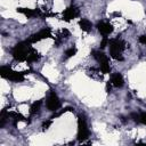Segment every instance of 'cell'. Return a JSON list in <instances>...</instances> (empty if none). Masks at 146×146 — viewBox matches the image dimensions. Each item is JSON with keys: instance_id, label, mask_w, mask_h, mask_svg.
Masks as SVG:
<instances>
[{"instance_id": "cell-1", "label": "cell", "mask_w": 146, "mask_h": 146, "mask_svg": "<svg viewBox=\"0 0 146 146\" xmlns=\"http://www.w3.org/2000/svg\"><path fill=\"white\" fill-rule=\"evenodd\" d=\"M32 50H33V48L30 46V42H19L15 46V48L13 50V57L19 62L27 60Z\"/></svg>"}, {"instance_id": "cell-2", "label": "cell", "mask_w": 146, "mask_h": 146, "mask_svg": "<svg viewBox=\"0 0 146 146\" xmlns=\"http://www.w3.org/2000/svg\"><path fill=\"white\" fill-rule=\"evenodd\" d=\"M125 48V43L122 40L115 39L110 41V55L116 60H123L122 52Z\"/></svg>"}, {"instance_id": "cell-3", "label": "cell", "mask_w": 146, "mask_h": 146, "mask_svg": "<svg viewBox=\"0 0 146 146\" xmlns=\"http://www.w3.org/2000/svg\"><path fill=\"white\" fill-rule=\"evenodd\" d=\"M0 74L2 78L10 80V81H14V82H21L24 80V73L23 72H16V71H13L11 68L6 67V66H2L0 68Z\"/></svg>"}, {"instance_id": "cell-4", "label": "cell", "mask_w": 146, "mask_h": 146, "mask_svg": "<svg viewBox=\"0 0 146 146\" xmlns=\"http://www.w3.org/2000/svg\"><path fill=\"white\" fill-rule=\"evenodd\" d=\"M89 129L87 121L83 115H79L78 117V139L79 140H86L89 137Z\"/></svg>"}, {"instance_id": "cell-5", "label": "cell", "mask_w": 146, "mask_h": 146, "mask_svg": "<svg viewBox=\"0 0 146 146\" xmlns=\"http://www.w3.org/2000/svg\"><path fill=\"white\" fill-rule=\"evenodd\" d=\"M92 56L99 63L100 65V70L103 73H108L111 67H110V64H108V59L106 57V55L102 51H98V50H94L92 51Z\"/></svg>"}, {"instance_id": "cell-6", "label": "cell", "mask_w": 146, "mask_h": 146, "mask_svg": "<svg viewBox=\"0 0 146 146\" xmlns=\"http://www.w3.org/2000/svg\"><path fill=\"white\" fill-rule=\"evenodd\" d=\"M47 107L49 111H57L60 107V102L59 98L57 97V95L55 92H50L48 98H47Z\"/></svg>"}, {"instance_id": "cell-7", "label": "cell", "mask_w": 146, "mask_h": 146, "mask_svg": "<svg viewBox=\"0 0 146 146\" xmlns=\"http://www.w3.org/2000/svg\"><path fill=\"white\" fill-rule=\"evenodd\" d=\"M50 36H51V32L49 30L44 29V30H41L38 33L31 35L30 39H29V42L30 43H35V42H38V41H40L42 39H47V38H50Z\"/></svg>"}, {"instance_id": "cell-8", "label": "cell", "mask_w": 146, "mask_h": 146, "mask_svg": "<svg viewBox=\"0 0 146 146\" xmlns=\"http://www.w3.org/2000/svg\"><path fill=\"white\" fill-rule=\"evenodd\" d=\"M78 15H79V9L74 6H72V7H68L67 9H65V11L63 13V19L66 22H70L71 19L75 18Z\"/></svg>"}, {"instance_id": "cell-9", "label": "cell", "mask_w": 146, "mask_h": 146, "mask_svg": "<svg viewBox=\"0 0 146 146\" xmlns=\"http://www.w3.org/2000/svg\"><path fill=\"white\" fill-rule=\"evenodd\" d=\"M97 27H98V31L103 34V35H108L110 33L113 32V26L110 24V23H106V22H100L97 24Z\"/></svg>"}, {"instance_id": "cell-10", "label": "cell", "mask_w": 146, "mask_h": 146, "mask_svg": "<svg viewBox=\"0 0 146 146\" xmlns=\"http://www.w3.org/2000/svg\"><path fill=\"white\" fill-rule=\"evenodd\" d=\"M111 83H112L114 87H116V88L122 87L123 83H124L123 76H122L120 73H114V74H112V76H111Z\"/></svg>"}, {"instance_id": "cell-11", "label": "cell", "mask_w": 146, "mask_h": 146, "mask_svg": "<svg viewBox=\"0 0 146 146\" xmlns=\"http://www.w3.org/2000/svg\"><path fill=\"white\" fill-rule=\"evenodd\" d=\"M17 11L25 15L26 17H33V16L40 15L39 10H33V9H29V8H17Z\"/></svg>"}, {"instance_id": "cell-12", "label": "cell", "mask_w": 146, "mask_h": 146, "mask_svg": "<svg viewBox=\"0 0 146 146\" xmlns=\"http://www.w3.org/2000/svg\"><path fill=\"white\" fill-rule=\"evenodd\" d=\"M79 26H80V29H81L82 31H86V32H89V31H91V29H92L91 23H90L88 19H86V18H82V19L79 21Z\"/></svg>"}, {"instance_id": "cell-13", "label": "cell", "mask_w": 146, "mask_h": 146, "mask_svg": "<svg viewBox=\"0 0 146 146\" xmlns=\"http://www.w3.org/2000/svg\"><path fill=\"white\" fill-rule=\"evenodd\" d=\"M41 104H42V102H41V100L34 102V103L32 104V106H31V113H32V114L38 113V112L40 111V106H41Z\"/></svg>"}, {"instance_id": "cell-14", "label": "cell", "mask_w": 146, "mask_h": 146, "mask_svg": "<svg viewBox=\"0 0 146 146\" xmlns=\"http://www.w3.org/2000/svg\"><path fill=\"white\" fill-rule=\"evenodd\" d=\"M39 57H40V56H39L38 51L33 49V50L31 51V54H30L29 58H27V62H30V63H31V62H35V60H38V59H39Z\"/></svg>"}, {"instance_id": "cell-15", "label": "cell", "mask_w": 146, "mask_h": 146, "mask_svg": "<svg viewBox=\"0 0 146 146\" xmlns=\"http://www.w3.org/2000/svg\"><path fill=\"white\" fill-rule=\"evenodd\" d=\"M75 54H76V48H70V49H67V50L65 51L66 57H72V56H74Z\"/></svg>"}, {"instance_id": "cell-16", "label": "cell", "mask_w": 146, "mask_h": 146, "mask_svg": "<svg viewBox=\"0 0 146 146\" xmlns=\"http://www.w3.org/2000/svg\"><path fill=\"white\" fill-rule=\"evenodd\" d=\"M138 122L143 123V124H146V113H139V117H138Z\"/></svg>"}, {"instance_id": "cell-17", "label": "cell", "mask_w": 146, "mask_h": 146, "mask_svg": "<svg viewBox=\"0 0 146 146\" xmlns=\"http://www.w3.org/2000/svg\"><path fill=\"white\" fill-rule=\"evenodd\" d=\"M107 43H110V41H108L106 38H104V39H103V41H102V43H100V48H105Z\"/></svg>"}, {"instance_id": "cell-18", "label": "cell", "mask_w": 146, "mask_h": 146, "mask_svg": "<svg viewBox=\"0 0 146 146\" xmlns=\"http://www.w3.org/2000/svg\"><path fill=\"white\" fill-rule=\"evenodd\" d=\"M50 124H51V121L49 120V121H46V122H43V124H42V127H43V129L46 130V129H48V128L50 127Z\"/></svg>"}, {"instance_id": "cell-19", "label": "cell", "mask_w": 146, "mask_h": 146, "mask_svg": "<svg viewBox=\"0 0 146 146\" xmlns=\"http://www.w3.org/2000/svg\"><path fill=\"white\" fill-rule=\"evenodd\" d=\"M139 42L146 44V35H141V36L139 38Z\"/></svg>"}]
</instances>
